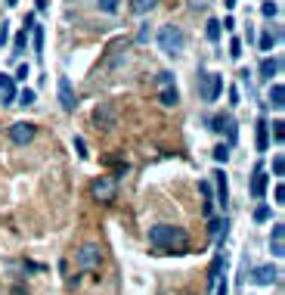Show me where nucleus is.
<instances>
[{
  "label": "nucleus",
  "mask_w": 285,
  "mask_h": 295,
  "mask_svg": "<svg viewBox=\"0 0 285 295\" xmlns=\"http://www.w3.org/2000/svg\"><path fill=\"white\" fill-rule=\"evenodd\" d=\"M99 264H102V252H99L96 242H84V245L77 249V267L81 271H93Z\"/></svg>",
  "instance_id": "obj_5"
},
{
  "label": "nucleus",
  "mask_w": 285,
  "mask_h": 295,
  "mask_svg": "<svg viewBox=\"0 0 285 295\" xmlns=\"http://www.w3.org/2000/svg\"><path fill=\"white\" fill-rule=\"evenodd\" d=\"M118 4H121V0H96V7H99L102 13H109V16L118 13Z\"/></svg>",
  "instance_id": "obj_26"
},
{
  "label": "nucleus",
  "mask_w": 285,
  "mask_h": 295,
  "mask_svg": "<svg viewBox=\"0 0 285 295\" xmlns=\"http://www.w3.org/2000/svg\"><path fill=\"white\" fill-rule=\"evenodd\" d=\"M90 193H93L96 202H112V199H115V180H112V177H99V180L93 183Z\"/></svg>",
  "instance_id": "obj_10"
},
{
  "label": "nucleus",
  "mask_w": 285,
  "mask_h": 295,
  "mask_svg": "<svg viewBox=\"0 0 285 295\" xmlns=\"http://www.w3.org/2000/svg\"><path fill=\"white\" fill-rule=\"evenodd\" d=\"M270 252L276 258L285 255V224H273V233H270Z\"/></svg>",
  "instance_id": "obj_12"
},
{
  "label": "nucleus",
  "mask_w": 285,
  "mask_h": 295,
  "mask_svg": "<svg viewBox=\"0 0 285 295\" xmlns=\"http://www.w3.org/2000/svg\"><path fill=\"white\" fill-rule=\"evenodd\" d=\"M267 193V174H264V165H254V177H251V196L254 199H264Z\"/></svg>",
  "instance_id": "obj_14"
},
{
  "label": "nucleus",
  "mask_w": 285,
  "mask_h": 295,
  "mask_svg": "<svg viewBox=\"0 0 285 295\" xmlns=\"http://www.w3.org/2000/svg\"><path fill=\"white\" fill-rule=\"evenodd\" d=\"M211 177H214V183H217V202H220V205L226 208V202H229V187H226V171H220V168H217V171H214Z\"/></svg>",
  "instance_id": "obj_15"
},
{
  "label": "nucleus",
  "mask_w": 285,
  "mask_h": 295,
  "mask_svg": "<svg viewBox=\"0 0 285 295\" xmlns=\"http://www.w3.org/2000/svg\"><path fill=\"white\" fill-rule=\"evenodd\" d=\"M47 7H50V4H47V0H37V10H40V13H44Z\"/></svg>",
  "instance_id": "obj_38"
},
{
  "label": "nucleus",
  "mask_w": 285,
  "mask_h": 295,
  "mask_svg": "<svg viewBox=\"0 0 285 295\" xmlns=\"http://www.w3.org/2000/svg\"><path fill=\"white\" fill-rule=\"evenodd\" d=\"M115 118H118V112H115L112 103H99V106L93 109V125L102 128V131H112V128H115Z\"/></svg>",
  "instance_id": "obj_6"
},
{
  "label": "nucleus",
  "mask_w": 285,
  "mask_h": 295,
  "mask_svg": "<svg viewBox=\"0 0 285 295\" xmlns=\"http://www.w3.org/2000/svg\"><path fill=\"white\" fill-rule=\"evenodd\" d=\"M220 93H223V75L201 71V75H198V96H201V103H217Z\"/></svg>",
  "instance_id": "obj_3"
},
{
  "label": "nucleus",
  "mask_w": 285,
  "mask_h": 295,
  "mask_svg": "<svg viewBox=\"0 0 285 295\" xmlns=\"http://www.w3.org/2000/svg\"><path fill=\"white\" fill-rule=\"evenodd\" d=\"M223 7H226V10H232V7H236V0H223Z\"/></svg>",
  "instance_id": "obj_39"
},
{
  "label": "nucleus",
  "mask_w": 285,
  "mask_h": 295,
  "mask_svg": "<svg viewBox=\"0 0 285 295\" xmlns=\"http://www.w3.org/2000/svg\"><path fill=\"white\" fill-rule=\"evenodd\" d=\"M158 103L168 106V109H174L180 103V93L174 87V75H171V71H161V75H158Z\"/></svg>",
  "instance_id": "obj_4"
},
{
  "label": "nucleus",
  "mask_w": 285,
  "mask_h": 295,
  "mask_svg": "<svg viewBox=\"0 0 285 295\" xmlns=\"http://www.w3.org/2000/svg\"><path fill=\"white\" fill-rule=\"evenodd\" d=\"M229 56H232V59H239V56H242V41H239V38H232V41H229Z\"/></svg>",
  "instance_id": "obj_30"
},
{
  "label": "nucleus",
  "mask_w": 285,
  "mask_h": 295,
  "mask_svg": "<svg viewBox=\"0 0 285 295\" xmlns=\"http://www.w3.org/2000/svg\"><path fill=\"white\" fill-rule=\"evenodd\" d=\"M25 47H28V31L22 28V31L16 34V38H13V53L19 56V53H25Z\"/></svg>",
  "instance_id": "obj_23"
},
{
  "label": "nucleus",
  "mask_w": 285,
  "mask_h": 295,
  "mask_svg": "<svg viewBox=\"0 0 285 295\" xmlns=\"http://www.w3.org/2000/svg\"><path fill=\"white\" fill-rule=\"evenodd\" d=\"M56 93H59V103H62V109H65V112H74V106H77V100H74L71 81H68L65 75H59V81H56Z\"/></svg>",
  "instance_id": "obj_8"
},
{
  "label": "nucleus",
  "mask_w": 285,
  "mask_h": 295,
  "mask_svg": "<svg viewBox=\"0 0 285 295\" xmlns=\"http://www.w3.org/2000/svg\"><path fill=\"white\" fill-rule=\"evenodd\" d=\"M267 217H270V208H267V205H261V208L254 211V220H267Z\"/></svg>",
  "instance_id": "obj_34"
},
{
  "label": "nucleus",
  "mask_w": 285,
  "mask_h": 295,
  "mask_svg": "<svg viewBox=\"0 0 285 295\" xmlns=\"http://www.w3.org/2000/svg\"><path fill=\"white\" fill-rule=\"evenodd\" d=\"M34 134H37V128H34L31 121H16V125L10 128V140H13L16 146L31 143V140H34Z\"/></svg>",
  "instance_id": "obj_7"
},
{
  "label": "nucleus",
  "mask_w": 285,
  "mask_h": 295,
  "mask_svg": "<svg viewBox=\"0 0 285 295\" xmlns=\"http://www.w3.org/2000/svg\"><path fill=\"white\" fill-rule=\"evenodd\" d=\"M273 137H276V143L285 140V125H282V121H273Z\"/></svg>",
  "instance_id": "obj_31"
},
{
  "label": "nucleus",
  "mask_w": 285,
  "mask_h": 295,
  "mask_svg": "<svg viewBox=\"0 0 285 295\" xmlns=\"http://www.w3.org/2000/svg\"><path fill=\"white\" fill-rule=\"evenodd\" d=\"M28 31H31V44H34V53H37V59H40V56H44V28H40V25H31Z\"/></svg>",
  "instance_id": "obj_17"
},
{
  "label": "nucleus",
  "mask_w": 285,
  "mask_h": 295,
  "mask_svg": "<svg viewBox=\"0 0 285 295\" xmlns=\"http://www.w3.org/2000/svg\"><path fill=\"white\" fill-rule=\"evenodd\" d=\"M158 47H161V53H165V56H180L183 47H186L183 28H177V25H161V28H158Z\"/></svg>",
  "instance_id": "obj_2"
},
{
  "label": "nucleus",
  "mask_w": 285,
  "mask_h": 295,
  "mask_svg": "<svg viewBox=\"0 0 285 295\" xmlns=\"http://www.w3.org/2000/svg\"><path fill=\"white\" fill-rule=\"evenodd\" d=\"M16 100H19V106H31V103H34V100H37V93H34V90H28V87H25V90H22V93H16Z\"/></svg>",
  "instance_id": "obj_27"
},
{
  "label": "nucleus",
  "mask_w": 285,
  "mask_h": 295,
  "mask_svg": "<svg viewBox=\"0 0 285 295\" xmlns=\"http://www.w3.org/2000/svg\"><path fill=\"white\" fill-rule=\"evenodd\" d=\"M205 34H208V41H211V44H217V41H220V22H217V19H208Z\"/></svg>",
  "instance_id": "obj_22"
},
{
  "label": "nucleus",
  "mask_w": 285,
  "mask_h": 295,
  "mask_svg": "<svg viewBox=\"0 0 285 295\" xmlns=\"http://www.w3.org/2000/svg\"><path fill=\"white\" fill-rule=\"evenodd\" d=\"M279 68H282V59H270V56H267V59L261 62V78L273 84V78L279 75Z\"/></svg>",
  "instance_id": "obj_16"
},
{
  "label": "nucleus",
  "mask_w": 285,
  "mask_h": 295,
  "mask_svg": "<svg viewBox=\"0 0 285 295\" xmlns=\"http://www.w3.org/2000/svg\"><path fill=\"white\" fill-rule=\"evenodd\" d=\"M16 4H19V0H7V7H16Z\"/></svg>",
  "instance_id": "obj_40"
},
{
  "label": "nucleus",
  "mask_w": 285,
  "mask_h": 295,
  "mask_svg": "<svg viewBox=\"0 0 285 295\" xmlns=\"http://www.w3.org/2000/svg\"><path fill=\"white\" fill-rule=\"evenodd\" d=\"M149 28H152L149 22H146V25H140V34H137V41H140V44H146V41H149V34H152Z\"/></svg>",
  "instance_id": "obj_33"
},
{
  "label": "nucleus",
  "mask_w": 285,
  "mask_h": 295,
  "mask_svg": "<svg viewBox=\"0 0 285 295\" xmlns=\"http://www.w3.org/2000/svg\"><path fill=\"white\" fill-rule=\"evenodd\" d=\"M282 199H285V187H282V183H276V202L282 205Z\"/></svg>",
  "instance_id": "obj_37"
},
{
  "label": "nucleus",
  "mask_w": 285,
  "mask_h": 295,
  "mask_svg": "<svg viewBox=\"0 0 285 295\" xmlns=\"http://www.w3.org/2000/svg\"><path fill=\"white\" fill-rule=\"evenodd\" d=\"M201 196H205V214H211V205H214V193H211V183H208V180L201 183Z\"/></svg>",
  "instance_id": "obj_24"
},
{
  "label": "nucleus",
  "mask_w": 285,
  "mask_h": 295,
  "mask_svg": "<svg viewBox=\"0 0 285 295\" xmlns=\"http://www.w3.org/2000/svg\"><path fill=\"white\" fill-rule=\"evenodd\" d=\"M25 78H28V65H19V68H16V78H13V81H25Z\"/></svg>",
  "instance_id": "obj_35"
},
{
  "label": "nucleus",
  "mask_w": 285,
  "mask_h": 295,
  "mask_svg": "<svg viewBox=\"0 0 285 295\" xmlns=\"http://www.w3.org/2000/svg\"><path fill=\"white\" fill-rule=\"evenodd\" d=\"M273 174H276V177H282V174H285V159H282V156H276V159H273Z\"/></svg>",
  "instance_id": "obj_32"
},
{
  "label": "nucleus",
  "mask_w": 285,
  "mask_h": 295,
  "mask_svg": "<svg viewBox=\"0 0 285 295\" xmlns=\"http://www.w3.org/2000/svg\"><path fill=\"white\" fill-rule=\"evenodd\" d=\"M251 280H254V286H273L279 280V271L273 264H261V267L251 271Z\"/></svg>",
  "instance_id": "obj_11"
},
{
  "label": "nucleus",
  "mask_w": 285,
  "mask_h": 295,
  "mask_svg": "<svg viewBox=\"0 0 285 295\" xmlns=\"http://www.w3.org/2000/svg\"><path fill=\"white\" fill-rule=\"evenodd\" d=\"M279 41H282V31H264V34H261V41H257V44H261V50H264V53H267V50H273V47H276V44H279Z\"/></svg>",
  "instance_id": "obj_18"
},
{
  "label": "nucleus",
  "mask_w": 285,
  "mask_h": 295,
  "mask_svg": "<svg viewBox=\"0 0 285 295\" xmlns=\"http://www.w3.org/2000/svg\"><path fill=\"white\" fill-rule=\"evenodd\" d=\"M214 159L220 162V165H226V159H229V146L223 143V146H217V150H214Z\"/></svg>",
  "instance_id": "obj_28"
},
{
  "label": "nucleus",
  "mask_w": 285,
  "mask_h": 295,
  "mask_svg": "<svg viewBox=\"0 0 285 295\" xmlns=\"http://www.w3.org/2000/svg\"><path fill=\"white\" fill-rule=\"evenodd\" d=\"M7 38H10V25H0V44H7Z\"/></svg>",
  "instance_id": "obj_36"
},
{
  "label": "nucleus",
  "mask_w": 285,
  "mask_h": 295,
  "mask_svg": "<svg viewBox=\"0 0 285 295\" xmlns=\"http://www.w3.org/2000/svg\"><path fill=\"white\" fill-rule=\"evenodd\" d=\"M0 103H16V81L4 71H0Z\"/></svg>",
  "instance_id": "obj_13"
},
{
  "label": "nucleus",
  "mask_w": 285,
  "mask_h": 295,
  "mask_svg": "<svg viewBox=\"0 0 285 295\" xmlns=\"http://www.w3.org/2000/svg\"><path fill=\"white\" fill-rule=\"evenodd\" d=\"M149 242L161 252H186L189 249V236L183 227H171V224H155L149 230Z\"/></svg>",
  "instance_id": "obj_1"
},
{
  "label": "nucleus",
  "mask_w": 285,
  "mask_h": 295,
  "mask_svg": "<svg viewBox=\"0 0 285 295\" xmlns=\"http://www.w3.org/2000/svg\"><path fill=\"white\" fill-rule=\"evenodd\" d=\"M208 125H211V131H214V134H223V131H226L229 143H236L239 131H236V121H232L229 115H214V118H208Z\"/></svg>",
  "instance_id": "obj_9"
},
{
  "label": "nucleus",
  "mask_w": 285,
  "mask_h": 295,
  "mask_svg": "<svg viewBox=\"0 0 285 295\" xmlns=\"http://www.w3.org/2000/svg\"><path fill=\"white\" fill-rule=\"evenodd\" d=\"M267 146H270V125L261 118V121H257V150L267 153Z\"/></svg>",
  "instance_id": "obj_21"
},
{
  "label": "nucleus",
  "mask_w": 285,
  "mask_h": 295,
  "mask_svg": "<svg viewBox=\"0 0 285 295\" xmlns=\"http://www.w3.org/2000/svg\"><path fill=\"white\" fill-rule=\"evenodd\" d=\"M158 4H161V0H131V10H134L137 16H146V13H152Z\"/></svg>",
  "instance_id": "obj_20"
},
{
  "label": "nucleus",
  "mask_w": 285,
  "mask_h": 295,
  "mask_svg": "<svg viewBox=\"0 0 285 295\" xmlns=\"http://www.w3.org/2000/svg\"><path fill=\"white\" fill-rule=\"evenodd\" d=\"M13 295H22V289H19V286H16V289H13Z\"/></svg>",
  "instance_id": "obj_41"
},
{
  "label": "nucleus",
  "mask_w": 285,
  "mask_h": 295,
  "mask_svg": "<svg viewBox=\"0 0 285 295\" xmlns=\"http://www.w3.org/2000/svg\"><path fill=\"white\" fill-rule=\"evenodd\" d=\"M261 13H264L267 19H276V16H279V4H276V0H264V7H261Z\"/></svg>",
  "instance_id": "obj_25"
},
{
  "label": "nucleus",
  "mask_w": 285,
  "mask_h": 295,
  "mask_svg": "<svg viewBox=\"0 0 285 295\" xmlns=\"http://www.w3.org/2000/svg\"><path fill=\"white\" fill-rule=\"evenodd\" d=\"M270 106L273 109H282L285 106V87L276 81V84H270Z\"/></svg>",
  "instance_id": "obj_19"
},
{
  "label": "nucleus",
  "mask_w": 285,
  "mask_h": 295,
  "mask_svg": "<svg viewBox=\"0 0 285 295\" xmlns=\"http://www.w3.org/2000/svg\"><path fill=\"white\" fill-rule=\"evenodd\" d=\"M74 150H77V156L81 159H87L90 153H87V143H84V137H74Z\"/></svg>",
  "instance_id": "obj_29"
}]
</instances>
